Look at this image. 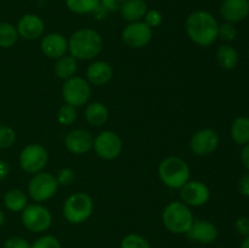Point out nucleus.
Returning a JSON list of instances; mask_svg holds the SVG:
<instances>
[{
    "instance_id": "f257e3e1",
    "label": "nucleus",
    "mask_w": 249,
    "mask_h": 248,
    "mask_svg": "<svg viewBox=\"0 0 249 248\" xmlns=\"http://www.w3.org/2000/svg\"><path fill=\"white\" fill-rule=\"evenodd\" d=\"M185 27L189 38L197 45L209 46L218 38V21L211 12L204 10H197L190 14Z\"/></svg>"
},
{
    "instance_id": "f03ea898",
    "label": "nucleus",
    "mask_w": 249,
    "mask_h": 248,
    "mask_svg": "<svg viewBox=\"0 0 249 248\" xmlns=\"http://www.w3.org/2000/svg\"><path fill=\"white\" fill-rule=\"evenodd\" d=\"M101 35L90 28L78 29L68 40V51L75 60H91L102 50Z\"/></svg>"
},
{
    "instance_id": "7ed1b4c3",
    "label": "nucleus",
    "mask_w": 249,
    "mask_h": 248,
    "mask_svg": "<svg viewBox=\"0 0 249 248\" xmlns=\"http://www.w3.org/2000/svg\"><path fill=\"white\" fill-rule=\"evenodd\" d=\"M163 224L173 233H187L194 224V214L184 202H170L162 214Z\"/></svg>"
},
{
    "instance_id": "20e7f679",
    "label": "nucleus",
    "mask_w": 249,
    "mask_h": 248,
    "mask_svg": "<svg viewBox=\"0 0 249 248\" xmlns=\"http://www.w3.org/2000/svg\"><path fill=\"white\" fill-rule=\"evenodd\" d=\"M158 175L165 186L181 189L190 180V167L179 157H167L158 167Z\"/></svg>"
},
{
    "instance_id": "39448f33",
    "label": "nucleus",
    "mask_w": 249,
    "mask_h": 248,
    "mask_svg": "<svg viewBox=\"0 0 249 248\" xmlns=\"http://www.w3.org/2000/svg\"><path fill=\"white\" fill-rule=\"evenodd\" d=\"M94 203L91 197L84 192L73 194L63 204V215L71 224H82L91 215Z\"/></svg>"
},
{
    "instance_id": "423d86ee",
    "label": "nucleus",
    "mask_w": 249,
    "mask_h": 248,
    "mask_svg": "<svg viewBox=\"0 0 249 248\" xmlns=\"http://www.w3.org/2000/svg\"><path fill=\"white\" fill-rule=\"evenodd\" d=\"M21 220L24 228L32 232H44L53 223V216L48 208L40 204H27L22 211Z\"/></svg>"
},
{
    "instance_id": "0eeeda50",
    "label": "nucleus",
    "mask_w": 249,
    "mask_h": 248,
    "mask_svg": "<svg viewBox=\"0 0 249 248\" xmlns=\"http://www.w3.org/2000/svg\"><path fill=\"white\" fill-rule=\"evenodd\" d=\"M91 89L88 83L82 77H74L66 79L62 87V96L66 104L73 107H80L87 104L90 99Z\"/></svg>"
},
{
    "instance_id": "6e6552de",
    "label": "nucleus",
    "mask_w": 249,
    "mask_h": 248,
    "mask_svg": "<svg viewBox=\"0 0 249 248\" xmlns=\"http://www.w3.org/2000/svg\"><path fill=\"white\" fill-rule=\"evenodd\" d=\"M58 182L51 173L39 172L34 174L28 184V194L36 202H43L56 194Z\"/></svg>"
},
{
    "instance_id": "1a4fd4ad",
    "label": "nucleus",
    "mask_w": 249,
    "mask_h": 248,
    "mask_svg": "<svg viewBox=\"0 0 249 248\" xmlns=\"http://www.w3.org/2000/svg\"><path fill=\"white\" fill-rule=\"evenodd\" d=\"M48 158V151L45 147L38 143H32L21 151L19 165L24 172L36 174L45 168Z\"/></svg>"
},
{
    "instance_id": "9d476101",
    "label": "nucleus",
    "mask_w": 249,
    "mask_h": 248,
    "mask_svg": "<svg viewBox=\"0 0 249 248\" xmlns=\"http://www.w3.org/2000/svg\"><path fill=\"white\" fill-rule=\"evenodd\" d=\"M92 147L99 157L104 159H114L122 153L123 143L118 134L111 130H105L94 139Z\"/></svg>"
},
{
    "instance_id": "9b49d317",
    "label": "nucleus",
    "mask_w": 249,
    "mask_h": 248,
    "mask_svg": "<svg viewBox=\"0 0 249 248\" xmlns=\"http://www.w3.org/2000/svg\"><path fill=\"white\" fill-rule=\"evenodd\" d=\"M122 38L124 43L130 48H143L152 39V28L148 27L143 21L131 22L123 29Z\"/></svg>"
},
{
    "instance_id": "f8f14e48",
    "label": "nucleus",
    "mask_w": 249,
    "mask_h": 248,
    "mask_svg": "<svg viewBox=\"0 0 249 248\" xmlns=\"http://www.w3.org/2000/svg\"><path fill=\"white\" fill-rule=\"evenodd\" d=\"M180 196L184 203L189 207H201L209 201L211 191L204 182L198 180H189L180 189Z\"/></svg>"
},
{
    "instance_id": "ddd939ff",
    "label": "nucleus",
    "mask_w": 249,
    "mask_h": 248,
    "mask_svg": "<svg viewBox=\"0 0 249 248\" xmlns=\"http://www.w3.org/2000/svg\"><path fill=\"white\" fill-rule=\"evenodd\" d=\"M219 145V135L213 129H201L192 135L190 148L197 156H208L216 150Z\"/></svg>"
},
{
    "instance_id": "4468645a",
    "label": "nucleus",
    "mask_w": 249,
    "mask_h": 248,
    "mask_svg": "<svg viewBox=\"0 0 249 248\" xmlns=\"http://www.w3.org/2000/svg\"><path fill=\"white\" fill-rule=\"evenodd\" d=\"M65 145L70 152L75 155H84L92 148L94 138L85 129H74L66 135Z\"/></svg>"
},
{
    "instance_id": "2eb2a0df",
    "label": "nucleus",
    "mask_w": 249,
    "mask_h": 248,
    "mask_svg": "<svg viewBox=\"0 0 249 248\" xmlns=\"http://www.w3.org/2000/svg\"><path fill=\"white\" fill-rule=\"evenodd\" d=\"M16 28L19 36L27 40H34L43 35L45 26H44V21L38 15L27 14L19 18Z\"/></svg>"
},
{
    "instance_id": "dca6fc26",
    "label": "nucleus",
    "mask_w": 249,
    "mask_h": 248,
    "mask_svg": "<svg viewBox=\"0 0 249 248\" xmlns=\"http://www.w3.org/2000/svg\"><path fill=\"white\" fill-rule=\"evenodd\" d=\"M220 15L226 22L238 23L249 15L248 0H223Z\"/></svg>"
},
{
    "instance_id": "f3484780",
    "label": "nucleus",
    "mask_w": 249,
    "mask_h": 248,
    "mask_svg": "<svg viewBox=\"0 0 249 248\" xmlns=\"http://www.w3.org/2000/svg\"><path fill=\"white\" fill-rule=\"evenodd\" d=\"M186 236L187 238L195 241V242L208 245V243L214 242L216 240V237H218V229L211 221L195 220L191 229L187 231Z\"/></svg>"
},
{
    "instance_id": "a211bd4d",
    "label": "nucleus",
    "mask_w": 249,
    "mask_h": 248,
    "mask_svg": "<svg viewBox=\"0 0 249 248\" xmlns=\"http://www.w3.org/2000/svg\"><path fill=\"white\" fill-rule=\"evenodd\" d=\"M40 48L48 57L60 58L68 51V40L60 33H49L41 39Z\"/></svg>"
},
{
    "instance_id": "6ab92c4d",
    "label": "nucleus",
    "mask_w": 249,
    "mask_h": 248,
    "mask_svg": "<svg viewBox=\"0 0 249 248\" xmlns=\"http://www.w3.org/2000/svg\"><path fill=\"white\" fill-rule=\"evenodd\" d=\"M113 75V70L111 65L105 61H95L89 65L87 70L88 83L94 85H104L111 80Z\"/></svg>"
},
{
    "instance_id": "aec40b11",
    "label": "nucleus",
    "mask_w": 249,
    "mask_h": 248,
    "mask_svg": "<svg viewBox=\"0 0 249 248\" xmlns=\"http://www.w3.org/2000/svg\"><path fill=\"white\" fill-rule=\"evenodd\" d=\"M147 11L148 7L145 0H126L119 12L125 21L131 23L141 21Z\"/></svg>"
},
{
    "instance_id": "412c9836",
    "label": "nucleus",
    "mask_w": 249,
    "mask_h": 248,
    "mask_svg": "<svg viewBox=\"0 0 249 248\" xmlns=\"http://www.w3.org/2000/svg\"><path fill=\"white\" fill-rule=\"evenodd\" d=\"M85 118L92 126H101L108 119V109L101 102H91L85 109Z\"/></svg>"
},
{
    "instance_id": "4be33fe9",
    "label": "nucleus",
    "mask_w": 249,
    "mask_h": 248,
    "mask_svg": "<svg viewBox=\"0 0 249 248\" xmlns=\"http://www.w3.org/2000/svg\"><path fill=\"white\" fill-rule=\"evenodd\" d=\"M216 61L224 70H233L238 63V53L231 45H221L216 50Z\"/></svg>"
},
{
    "instance_id": "5701e85b",
    "label": "nucleus",
    "mask_w": 249,
    "mask_h": 248,
    "mask_svg": "<svg viewBox=\"0 0 249 248\" xmlns=\"http://www.w3.org/2000/svg\"><path fill=\"white\" fill-rule=\"evenodd\" d=\"M231 138L237 145H247L249 143V118L248 117H238L233 121L231 125Z\"/></svg>"
},
{
    "instance_id": "b1692460",
    "label": "nucleus",
    "mask_w": 249,
    "mask_h": 248,
    "mask_svg": "<svg viewBox=\"0 0 249 248\" xmlns=\"http://www.w3.org/2000/svg\"><path fill=\"white\" fill-rule=\"evenodd\" d=\"M77 60L72 56H62V57L57 58L55 66H53V72L61 79H70V78L74 77L75 72H77Z\"/></svg>"
},
{
    "instance_id": "393cba45",
    "label": "nucleus",
    "mask_w": 249,
    "mask_h": 248,
    "mask_svg": "<svg viewBox=\"0 0 249 248\" xmlns=\"http://www.w3.org/2000/svg\"><path fill=\"white\" fill-rule=\"evenodd\" d=\"M27 202L26 194L18 189L10 190L4 196L5 207L11 212H22L27 207Z\"/></svg>"
},
{
    "instance_id": "a878e982",
    "label": "nucleus",
    "mask_w": 249,
    "mask_h": 248,
    "mask_svg": "<svg viewBox=\"0 0 249 248\" xmlns=\"http://www.w3.org/2000/svg\"><path fill=\"white\" fill-rule=\"evenodd\" d=\"M65 1L66 6L78 15L91 14L100 7V0H65Z\"/></svg>"
},
{
    "instance_id": "bb28decb",
    "label": "nucleus",
    "mask_w": 249,
    "mask_h": 248,
    "mask_svg": "<svg viewBox=\"0 0 249 248\" xmlns=\"http://www.w3.org/2000/svg\"><path fill=\"white\" fill-rule=\"evenodd\" d=\"M18 39V32L14 24L0 22V48H11Z\"/></svg>"
},
{
    "instance_id": "cd10ccee",
    "label": "nucleus",
    "mask_w": 249,
    "mask_h": 248,
    "mask_svg": "<svg viewBox=\"0 0 249 248\" xmlns=\"http://www.w3.org/2000/svg\"><path fill=\"white\" fill-rule=\"evenodd\" d=\"M121 248H151L145 237L136 233H129L122 240Z\"/></svg>"
},
{
    "instance_id": "c85d7f7f",
    "label": "nucleus",
    "mask_w": 249,
    "mask_h": 248,
    "mask_svg": "<svg viewBox=\"0 0 249 248\" xmlns=\"http://www.w3.org/2000/svg\"><path fill=\"white\" fill-rule=\"evenodd\" d=\"M77 109L71 105H63L57 113L58 123L62 125H71L77 119Z\"/></svg>"
},
{
    "instance_id": "c756f323",
    "label": "nucleus",
    "mask_w": 249,
    "mask_h": 248,
    "mask_svg": "<svg viewBox=\"0 0 249 248\" xmlns=\"http://www.w3.org/2000/svg\"><path fill=\"white\" fill-rule=\"evenodd\" d=\"M16 140V134L12 128L7 125H0V148L11 147Z\"/></svg>"
},
{
    "instance_id": "7c9ffc66",
    "label": "nucleus",
    "mask_w": 249,
    "mask_h": 248,
    "mask_svg": "<svg viewBox=\"0 0 249 248\" xmlns=\"http://www.w3.org/2000/svg\"><path fill=\"white\" fill-rule=\"evenodd\" d=\"M218 36H220L221 39H224L226 41L235 40L236 36H237V28L235 27V24L230 23V22L219 24Z\"/></svg>"
},
{
    "instance_id": "2f4dec72",
    "label": "nucleus",
    "mask_w": 249,
    "mask_h": 248,
    "mask_svg": "<svg viewBox=\"0 0 249 248\" xmlns=\"http://www.w3.org/2000/svg\"><path fill=\"white\" fill-rule=\"evenodd\" d=\"M31 248H61V243L53 235H45L34 241Z\"/></svg>"
},
{
    "instance_id": "473e14b6",
    "label": "nucleus",
    "mask_w": 249,
    "mask_h": 248,
    "mask_svg": "<svg viewBox=\"0 0 249 248\" xmlns=\"http://www.w3.org/2000/svg\"><path fill=\"white\" fill-rule=\"evenodd\" d=\"M75 179V174L71 168H62L58 170L57 175H56V180H57L58 185H63V186H68L72 184Z\"/></svg>"
},
{
    "instance_id": "72a5a7b5",
    "label": "nucleus",
    "mask_w": 249,
    "mask_h": 248,
    "mask_svg": "<svg viewBox=\"0 0 249 248\" xmlns=\"http://www.w3.org/2000/svg\"><path fill=\"white\" fill-rule=\"evenodd\" d=\"M145 23L147 24L151 28H155V27H158L163 22V16L158 10H148L145 15Z\"/></svg>"
},
{
    "instance_id": "f704fd0d",
    "label": "nucleus",
    "mask_w": 249,
    "mask_h": 248,
    "mask_svg": "<svg viewBox=\"0 0 249 248\" xmlns=\"http://www.w3.org/2000/svg\"><path fill=\"white\" fill-rule=\"evenodd\" d=\"M125 1L126 0H100V6L106 10V11L116 12L121 11L122 6Z\"/></svg>"
},
{
    "instance_id": "c9c22d12",
    "label": "nucleus",
    "mask_w": 249,
    "mask_h": 248,
    "mask_svg": "<svg viewBox=\"0 0 249 248\" xmlns=\"http://www.w3.org/2000/svg\"><path fill=\"white\" fill-rule=\"evenodd\" d=\"M4 248H31V245L22 237H10L5 241Z\"/></svg>"
},
{
    "instance_id": "e433bc0d",
    "label": "nucleus",
    "mask_w": 249,
    "mask_h": 248,
    "mask_svg": "<svg viewBox=\"0 0 249 248\" xmlns=\"http://www.w3.org/2000/svg\"><path fill=\"white\" fill-rule=\"evenodd\" d=\"M236 230L242 236L247 237L249 236V218L247 216H241L236 220Z\"/></svg>"
},
{
    "instance_id": "4c0bfd02",
    "label": "nucleus",
    "mask_w": 249,
    "mask_h": 248,
    "mask_svg": "<svg viewBox=\"0 0 249 248\" xmlns=\"http://www.w3.org/2000/svg\"><path fill=\"white\" fill-rule=\"evenodd\" d=\"M238 190L243 196L249 197V172L243 174L238 181Z\"/></svg>"
},
{
    "instance_id": "58836bf2",
    "label": "nucleus",
    "mask_w": 249,
    "mask_h": 248,
    "mask_svg": "<svg viewBox=\"0 0 249 248\" xmlns=\"http://www.w3.org/2000/svg\"><path fill=\"white\" fill-rule=\"evenodd\" d=\"M241 162H242L243 167L249 172V143L243 146L242 151H241Z\"/></svg>"
},
{
    "instance_id": "ea45409f",
    "label": "nucleus",
    "mask_w": 249,
    "mask_h": 248,
    "mask_svg": "<svg viewBox=\"0 0 249 248\" xmlns=\"http://www.w3.org/2000/svg\"><path fill=\"white\" fill-rule=\"evenodd\" d=\"M10 174V165L5 160H0V180H4Z\"/></svg>"
},
{
    "instance_id": "a19ab883",
    "label": "nucleus",
    "mask_w": 249,
    "mask_h": 248,
    "mask_svg": "<svg viewBox=\"0 0 249 248\" xmlns=\"http://www.w3.org/2000/svg\"><path fill=\"white\" fill-rule=\"evenodd\" d=\"M240 248H249V236L245 237V240H243L242 243H241Z\"/></svg>"
},
{
    "instance_id": "79ce46f5",
    "label": "nucleus",
    "mask_w": 249,
    "mask_h": 248,
    "mask_svg": "<svg viewBox=\"0 0 249 248\" xmlns=\"http://www.w3.org/2000/svg\"><path fill=\"white\" fill-rule=\"evenodd\" d=\"M4 223H5V214H4V212L0 209V228L4 225Z\"/></svg>"
},
{
    "instance_id": "37998d69",
    "label": "nucleus",
    "mask_w": 249,
    "mask_h": 248,
    "mask_svg": "<svg viewBox=\"0 0 249 248\" xmlns=\"http://www.w3.org/2000/svg\"><path fill=\"white\" fill-rule=\"evenodd\" d=\"M248 57H249V49H248Z\"/></svg>"
},
{
    "instance_id": "c03bdc74",
    "label": "nucleus",
    "mask_w": 249,
    "mask_h": 248,
    "mask_svg": "<svg viewBox=\"0 0 249 248\" xmlns=\"http://www.w3.org/2000/svg\"><path fill=\"white\" fill-rule=\"evenodd\" d=\"M248 4H249V0H248Z\"/></svg>"
}]
</instances>
